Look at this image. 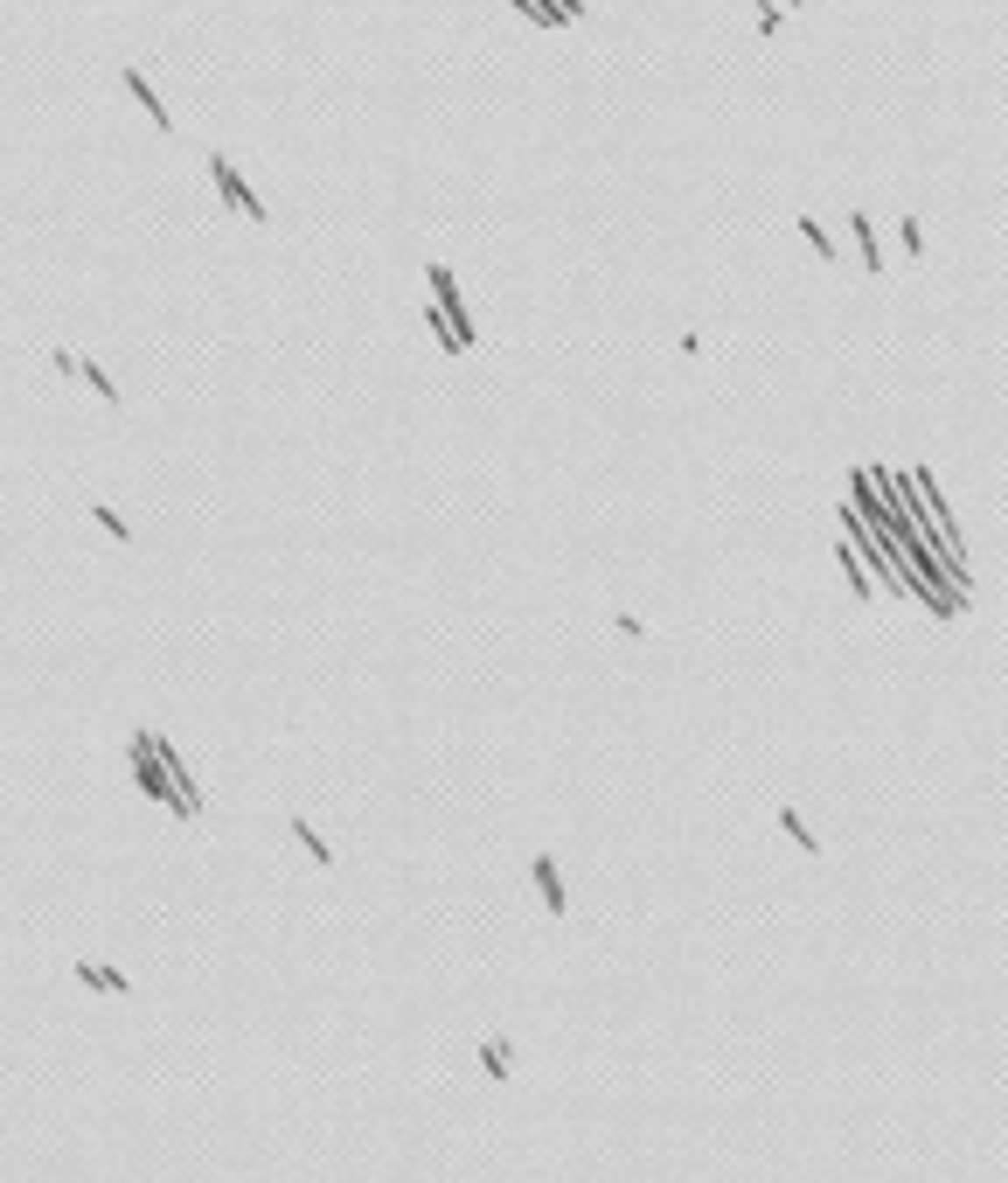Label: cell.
Wrapping results in <instances>:
<instances>
[{
  "label": "cell",
  "instance_id": "obj_1",
  "mask_svg": "<svg viewBox=\"0 0 1008 1183\" xmlns=\"http://www.w3.org/2000/svg\"><path fill=\"white\" fill-rule=\"evenodd\" d=\"M209 175H216V189H223V202H230V209H244L251 223H265V202H258L251 189H244V182H237V168H230L223 154H209Z\"/></svg>",
  "mask_w": 1008,
  "mask_h": 1183
},
{
  "label": "cell",
  "instance_id": "obj_2",
  "mask_svg": "<svg viewBox=\"0 0 1008 1183\" xmlns=\"http://www.w3.org/2000/svg\"><path fill=\"white\" fill-rule=\"evenodd\" d=\"M529 871H536V891H543V905H550V919H563V912H570V898H563V878H556L550 850H543V857H536Z\"/></svg>",
  "mask_w": 1008,
  "mask_h": 1183
},
{
  "label": "cell",
  "instance_id": "obj_3",
  "mask_svg": "<svg viewBox=\"0 0 1008 1183\" xmlns=\"http://www.w3.org/2000/svg\"><path fill=\"white\" fill-rule=\"evenodd\" d=\"M848 230H855V244H862V272L876 279V272H883V251H876V223H869L862 209H848Z\"/></svg>",
  "mask_w": 1008,
  "mask_h": 1183
},
{
  "label": "cell",
  "instance_id": "obj_4",
  "mask_svg": "<svg viewBox=\"0 0 1008 1183\" xmlns=\"http://www.w3.org/2000/svg\"><path fill=\"white\" fill-rule=\"evenodd\" d=\"M77 982H84V988H104V995H125V988H132L118 968H97V961H77Z\"/></svg>",
  "mask_w": 1008,
  "mask_h": 1183
},
{
  "label": "cell",
  "instance_id": "obj_5",
  "mask_svg": "<svg viewBox=\"0 0 1008 1183\" xmlns=\"http://www.w3.org/2000/svg\"><path fill=\"white\" fill-rule=\"evenodd\" d=\"M125 91H132V98L147 104V118H154V125H161V133H168V125H175V118H168V104H161V98H154V91H147V77H139V70H125Z\"/></svg>",
  "mask_w": 1008,
  "mask_h": 1183
},
{
  "label": "cell",
  "instance_id": "obj_6",
  "mask_svg": "<svg viewBox=\"0 0 1008 1183\" xmlns=\"http://www.w3.org/2000/svg\"><path fill=\"white\" fill-rule=\"evenodd\" d=\"M292 842H306V857H313V864H320V871H327V864H334V850H327V842H320V835H313V821H299V814H292Z\"/></svg>",
  "mask_w": 1008,
  "mask_h": 1183
},
{
  "label": "cell",
  "instance_id": "obj_7",
  "mask_svg": "<svg viewBox=\"0 0 1008 1183\" xmlns=\"http://www.w3.org/2000/svg\"><path fill=\"white\" fill-rule=\"evenodd\" d=\"M480 1065H487V1079H494V1086L508 1079V1037H487V1044H480Z\"/></svg>",
  "mask_w": 1008,
  "mask_h": 1183
},
{
  "label": "cell",
  "instance_id": "obj_8",
  "mask_svg": "<svg viewBox=\"0 0 1008 1183\" xmlns=\"http://www.w3.org/2000/svg\"><path fill=\"white\" fill-rule=\"evenodd\" d=\"M779 828H786V835H793V842H800L807 857H821V842H814V828H807V821H800L793 807H779Z\"/></svg>",
  "mask_w": 1008,
  "mask_h": 1183
},
{
  "label": "cell",
  "instance_id": "obj_9",
  "mask_svg": "<svg viewBox=\"0 0 1008 1183\" xmlns=\"http://www.w3.org/2000/svg\"><path fill=\"white\" fill-rule=\"evenodd\" d=\"M897 244H904V258H925V223H918V216L897 223Z\"/></svg>",
  "mask_w": 1008,
  "mask_h": 1183
},
{
  "label": "cell",
  "instance_id": "obj_10",
  "mask_svg": "<svg viewBox=\"0 0 1008 1183\" xmlns=\"http://www.w3.org/2000/svg\"><path fill=\"white\" fill-rule=\"evenodd\" d=\"M77 376H84V384H91V391L104 397V404H118V384H111L104 369H91V362H77Z\"/></svg>",
  "mask_w": 1008,
  "mask_h": 1183
},
{
  "label": "cell",
  "instance_id": "obj_11",
  "mask_svg": "<svg viewBox=\"0 0 1008 1183\" xmlns=\"http://www.w3.org/2000/svg\"><path fill=\"white\" fill-rule=\"evenodd\" d=\"M793 230H807V244H814V251H821V258H834V237H827V230H821V223H814V216H800V223H793Z\"/></svg>",
  "mask_w": 1008,
  "mask_h": 1183
},
{
  "label": "cell",
  "instance_id": "obj_12",
  "mask_svg": "<svg viewBox=\"0 0 1008 1183\" xmlns=\"http://www.w3.org/2000/svg\"><path fill=\"white\" fill-rule=\"evenodd\" d=\"M751 7H758V28H765V35L786 28V7H772V0H751Z\"/></svg>",
  "mask_w": 1008,
  "mask_h": 1183
},
{
  "label": "cell",
  "instance_id": "obj_13",
  "mask_svg": "<svg viewBox=\"0 0 1008 1183\" xmlns=\"http://www.w3.org/2000/svg\"><path fill=\"white\" fill-rule=\"evenodd\" d=\"M91 522H97V529H104V536H118V543H132V529H125V522H118L111 508H91Z\"/></svg>",
  "mask_w": 1008,
  "mask_h": 1183
},
{
  "label": "cell",
  "instance_id": "obj_14",
  "mask_svg": "<svg viewBox=\"0 0 1008 1183\" xmlns=\"http://www.w3.org/2000/svg\"><path fill=\"white\" fill-rule=\"evenodd\" d=\"M612 634H626V641H647V627L633 620V613H612Z\"/></svg>",
  "mask_w": 1008,
  "mask_h": 1183
},
{
  "label": "cell",
  "instance_id": "obj_15",
  "mask_svg": "<svg viewBox=\"0 0 1008 1183\" xmlns=\"http://www.w3.org/2000/svg\"><path fill=\"white\" fill-rule=\"evenodd\" d=\"M786 7H800V0H786Z\"/></svg>",
  "mask_w": 1008,
  "mask_h": 1183
}]
</instances>
